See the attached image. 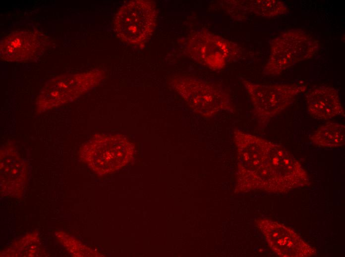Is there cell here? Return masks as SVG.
<instances>
[{"mask_svg": "<svg viewBox=\"0 0 345 257\" xmlns=\"http://www.w3.org/2000/svg\"><path fill=\"white\" fill-rule=\"evenodd\" d=\"M237 183L241 190L283 193L309 184L308 173L283 145L235 128Z\"/></svg>", "mask_w": 345, "mask_h": 257, "instance_id": "6da1fadb", "label": "cell"}, {"mask_svg": "<svg viewBox=\"0 0 345 257\" xmlns=\"http://www.w3.org/2000/svg\"><path fill=\"white\" fill-rule=\"evenodd\" d=\"M241 81L252 104V113L259 130L265 128L274 117L291 104L307 87L297 84L266 85L244 78Z\"/></svg>", "mask_w": 345, "mask_h": 257, "instance_id": "7a4b0ae2", "label": "cell"}, {"mask_svg": "<svg viewBox=\"0 0 345 257\" xmlns=\"http://www.w3.org/2000/svg\"><path fill=\"white\" fill-rule=\"evenodd\" d=\"M134 149L133 144L122 134H96L83 145L79 156L95 172L104 175L129 163Z\"/></svg>", "mask_w": 345, "mask_h": 257, "instance_id": "3957f363", "label": "cell"}, {"mask_svg": "<svg viewBox=\"0 0 345 257\" xmlns=\"http://www.w3.org/2000/svg\"><path fill=\"white\" fill-rule=\"evenodd\" d=\"M171 86L195 113L210 118L223 111L233 112L230 94L222 86L193 77L178 76Z\"/></svg>", "mask_w": 345, "mask_h": 257, "instance_id": "277c9868", "label": "cell"}, {"mask_svg": "<svg viewBox=\"0 0 345 257\" xmlns=\"http://www.w3.org/2000/svg\"><path fill=\"white\" fill-rule=\"evenodd\" d=\"M319 42L301 29L285 31L270 43V55L263 74L277 76L287 69L312 57L319 50Z\"/></svg>", "mask_w": 345, "mask_h": 257, "instance_id": "5b68a950", "label": "cell"}, {"mask_svg": "<svg viewBox=\"0 0 345 257\" xmlns=\"http://www.w3.org/2000/svg\"><path fill=\"white\" fill-rule=\"evenodd\" d=\"M184 50L195 61L214 71L224 69L242 54L237 43L207 30L192 34L186 41Z\"/></svg>", "mask_w": 345, "mask_h": 257, "instance_id": "8992f818", "label": "cell"}, {"mask_svg": "<svg viewBox=\"0 0 345 257\" xmlns=\"http://www.w3.org/2000/svg\"><path fill=\"white\" fill-rule=\"evenodd\" d=\"M103 78L100 71L55 77L40 90L36 100L37 112L43 113L74 100L98 85Z\"/></svg>", "mask_w": 345, "mask_h": 257, "instance_id": "52a82bcc", "label": "cell"}, {"mask_svg": "<svg viewBox=\"0 0 345 257\" xmlns=\"http://www.w3.org/2000/svg\"><path fill=\"white\" fill-rule=\"evenodd\" d=\"M157 11L153 1L132 0L119 9L114 27L119 38L127 43L139 44L151 36L156 25Z\"/></svg>", "mask_w": 345, "mask_h": 257, "instance_id": "ba28073f", "label": "cell"}, {"mask_svg": "<svg viewBox=\"0 0 345 257\" xmlns=\"http://www.w3.org/2000/svg\"><path fill=\"white\" fill-rule=\"evenodd\" d=\"M258 224L269 246L278 256L306 257L316 254V249L292 229L269 219L261 220Z\"/></svg>", "mask_w": 345, "mask_h": 257, "instance_id": "9c48e42d", "label": "cell"}, {"mask_svg": "<svg viewBox=\"0 0 345 257\" xmlns=\"http://www.w3.org/2000/svg\"><path fill=\"white\" fill-rule=\"evenodd\" d=\"M48 37L42 32L14 31L0 42V58L8 62H23L34 59L47 48Z\"/></svg>", "mask_w": 345, "mask_h": 257, "instance_id": "30bf717a", "label": "cell"}, {"mask_svg": "<svg viewBox=\"0 0 345 257\" xmlns=\"http://www.w3.org/2000/svg\"><path fill=\"white\" fill-rule=\"evenodd\" d=\"M27 175L26 164L11 145L0 150L1 191L6 194L18 195L23 191Z\"/></svg>", "mask_w": 345, "mask_h": 257, "instance_id": "8fae6325", "label": "cell"}, {"mask_svg": "<svg viewBox=\"0 0 345 257\" xmlns=\"http://www.w3.org/2000/svg\"><path fill=\"white\" fill-rule=\"evenodd\" d=\"M305 98L308 112L313 119L326 120L345 116L339 92L333 86H314L307 91Z\"/></svg>", "mask_w": 345, "mask_h": 257, "instance_id": "7c38bea8", "label": "cell"}, {"mask_svg": "<svg viewBox=\"0 0 345 257\" xmlns=\"http://www.w3.org/2000/svg\"><path fill=\"white\" fill-rule=\"evenodd\" d=\"M313 144L328 148L341 147L345 143V127L338 123H328L319 127L310 137Z\"/></svg>", "mask_w": 345, "mask_h": 257, "instance_id": "4fadbf2b", "label": "cell"}, {"mask_svg": "<svg viewBox=\"0 0 345 257\" xmlns=\"http://www.w3.org/2000/svg\"><path fill=\"white\" fill-rule=\"evenodd\" d=\"M242 14L248 13L263 17L283 15L288 11L287 4L277 0H239Z\"/></svg>", "mask_w": 345, "mask_h": 257, "instance_id": "5bb4252c", "label": "cell"}]
</instances>
